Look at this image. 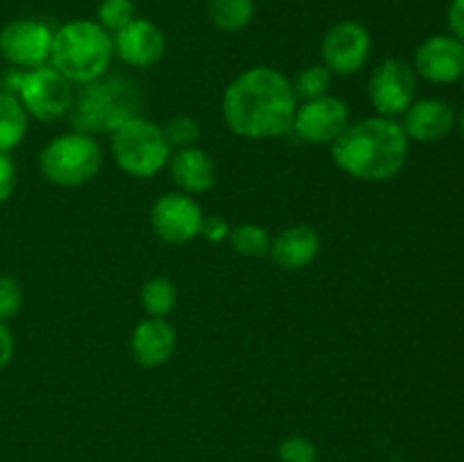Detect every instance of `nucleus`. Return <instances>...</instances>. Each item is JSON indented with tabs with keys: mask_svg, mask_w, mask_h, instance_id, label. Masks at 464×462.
I'll list each match as a JSON object with an SVG mask.
<instances>
[{
	"mask_svg": "<svg viewBox=\"0 0 464 462\" xmlns=\"http://www.w3.org/2000/svg\"><path fill=\"white\" fill-rule=\"evenodd\" d=\"M299 102L293 82L270 66H254L240 72L222 95L225 125L240 139H279L293 130Z\"/></svg>",
	"mask_w": 464,
	"mask_h": 462,
	"instance_id": "1",
	"label": "nucleus"
},
{
	"mask_svg": "<svg viewBox=\"0 0 464 462\" xmlns=\"http://www.w3.org/2000/svg\"><path fill=\"white\" fill-rule=\"evenodd\" d=\"M411 140L401 122L385 116H370L349 122L347 130L331 143L334 163L361 181H390L403 170Z\"/></svg>",
	"mask_w": 464,
	"mask_h": 462,
	"instance_id": "2",
	"label": "nucleus"
},
{
	"mask_svg": "<svg viewBox=\"0 0 464 462\" xmlns=\"http://www.w3.org/2000/svg\"><path fill=\"white\" fill-rule=\"evenodd\" d=\"M113 57V36L98 21H71L53 36L50 66L71 84H89L107 72Z\"/></svg>",
	"mask_w": 464,
	"mask_h": 462,
	"instance_id": "3",
	"label": "nucleus"
},
{
	"mask_svg": "<svg viewBox=\"0 0 464 462\" xmlns=\"http://www.w3.org/2000/svg\"><path fill=\"white\" fill-rule=\"evenodd\" d=\"M143 95L127 77H100L82 86L72 100L71 120L82 134H111L130 118L140 116Z\"/></svg>",
	"mask_w": 464,
	"mask_h": 462,
	"instance_id": "4",
	"label": "nucleus"
},
{
	"mask_svg": "<svg viewBox=\"0 0 464 462\" xmlns=\"http://www.w3.org/2000/svg\"><path fill=\"white\" fill-rule=\"evenodd\" d=\"M109 136L113 161L130 177L150 179L159 175L172 157V148L161 127L143 116L130 118Z\"/></svg>",
	"mask_w": 464,
	"mask_h": 462,
	"instance_id": "5",
	"label": "nucleus"
},
{
	"mask_svg": "<svg viewBox=\"0 0 464 462\" xmlns=\"http://www.w3.org/2000/svg\"><path fill=\"white\" fill-rule=\"evenodd\" d=\"M41 175L54 186L77 188L93 179L102 168V148L82 131H71L50 140L39 157Z\"/></svg>",
	"mask_w": 464,
	"mask_h": 462,
	"instance_id": "6",
	"label": "nucleus"
},
{
	"mask_svg": "<svg viewBox=\"0 0 464 462\" xmlns=\"http://www.w3.org/2000/svg\"><path fill=\"white\" fill-rule=\"evenodd\" d=\"M14 80V95L21 100L27 116L41 122H54L68 116L72 109V84L53 66L18 71Z\"/></svg>",
	"mask_w": 464,
	"mask_h": 462,
	"instance_id": "7",
	"label": "nucleus"
},
{
	"mask_svg": "<svg viewBox=\"0 0 464 462\" xmlns=\"http://www.w3.org/2000/svg\"><path fill=\"white\" fill-rule=\"evenodd\" d=\"M370 102L376 116L397 118L408 111L417 95V72L406 59L388 57L372 71Z\"/></svg>",
	"mask_w": 464,
	"mask_h": 462,
	"instance_id": "8",
	"label": "nucleus"
},
{
	"mask_svg": "<svg viewBox=\"0 0 464 462\" xmlns=\"http://www.w3.org/2000/svg\"><path fill=\"white\" fill-rule=\"evenodd\" d=\"M53 36L45 23L34 18H16L0 30V54L18 71H32L50 62Z\"/></svg>",
	"mask_w": 464,
	"mask_h": 462,
	"instance_id": "9",
	"label": "nucleus"
},
{
	"mask_svg": "<svg viewBox=\"0 0 464 462\" xmlns=\"http://www.w3.org/2000/svg\"><path fill=\"white\" fill-rule=\"evenodd\" d=\"M322 63L334 75L349 77L365 68L372 54V36L358 21H340L329 27L320 45Z\"/></svg>",
	"mask_w": 464,
	"mask_h": 462,
	"instance_id": "10",
	"label": "nucleus"
},
{
	"mask_svg": "<svg viewBox=\"0 0 464 462\" xmlns=\"http://www.w3.org/2000/svg\"><path fill=\"white\" fill-rule=\"evenodd\" d=\"M202 220V207L195 202V197L179 190L163 193L150 211L152 231L163 243L170 245H184L198 238Z\"/></svg>",
	"mask_w": 464,
	"mask_h": 462,
	"instance_id": "11",
	"label": "nucleus"
},
{
	"mask_svg": "<svg viewBox=\"0 0 464 462\" xmlns=\"http://www.w3.org/2000/svg\"><path fill=\"white\" fill-rule=\"evenodd\" d=\"M349 107L343 98H324L302 102L295 111L293 131L311 145H331L349 127Z\"/></svg>",
	"mask_w": 464,
	"mask_h": 462,
	"instance_id": "12",
	"label": "nucleus"
},
{
	"mask_svg": "<svg viewBox=\"0 0 464 462\" xmlns=\"http://www.w3.org/2000/svg\"><path fill=\"white\" fill-rule=\"evenodd\" d=\"M415 72L433 84H453L464 72V43L453 34H433L415 50Z\"/></svg>",
	"mask_w": 464,
	"mask_h": 462,
	"instance_id": "13",
	"label": "nucleus"
},
{
	"mask_svg": "<svg viewBox=\"0 0 464 462\" xmlns=\"http://www.w3.org/2000/svg\"><path fill=\"white\" fill-rule=\"evenodd\" d=\"M113 53L131 68H152L166 54V36L148 18H134L113 34Z\"/></svg>",
	"mask_w": 464,
	"mask_h": 462,
	"instance_id": "14",
	"label": "nucleus"
},
{
	"mask_svg": "<svg viewBox=\"0 0 464 462\" xmlns=\"http://www.w3.org/2000/svg\"><path fill=\"white\" fill-rule=\"evenodd\" d=\"M408 140L417 143H438L451 134L456 127V111L440 98H421L408 107L401 120Z\"/></svg>",
	"mask_w": 464,
	"mask_h": 462,
	"instance_id": "15",
	"label": "nucleus"
},
{
	"mask_svg": "<svg viewBox=\"0 0 464 462\" xmlns=\"http://www.w3.org/2000/svg\"><path fill=\"white\" fill-rule=\"evenodd\" d=\"M322 249V238L315 226L293 225L281 229L270 243V258L279 270L299 272L311 265Z\"/></svg>",
	"mask_w": 464,
	"mask_h": 462,
	"instance_id": "16",
	"label": "nucleus"
},
{
	"mask_svg": "<svg viewBox=\"0 0 464 462\" xmlns=\"http://www.w3.org/2000/svg\"><path fill=\"white\" fill-rule=\"evenodd\" d=\"M131 356L143 367H161L177 349V331L166 317H145L131 331Z\"/></svg>",
	"mask_w": 464,
	"mask_h": 462,
	"instance_id": "17",
	"label": "nucleus"
},
{
	"mask_svg": "<svg viewBox=\"0 0 464 462\" xmlns=\"http://www.w3.org/2000/svg\"><path fill=\"white\" fill-rule=\"evenodd\" d=\"M168 166H170L172 184L179 188V193L190 197L207 193L216 184V163L198 145L172 152Z\"/></svg>",
	"mask_w": 464,
	"mask_h": 462,
	"instance_id": "18",
	"label": "nucleus"
},
{
	"mask_svg": "<svg viewBox=\"0 0 464 462\" xmlns=\"http://www.w3.org/2000/svg\"><path fill=\"white\" fill-rule=\"evenodd\" d=\"M27 111L9 91H0V154H9L27 134Z\"/></svg>",
	"mask_w": 464,
	"mask_h": 462,
	"instance_id": "19",
	"label": "nucleus"
},
{
	"mask_svg": "<svg viewBox=\"0 0 464 462\" xmlns=\"http://www.w3.org/2000/svg\"><path fill=\"white\" fill-rule=\"evenodd\" d=\"M208 18L220 32H240L252 23L254 0H208Z\"/></svg>",
	"mask_w": 464,
	"mask_h": 462,
	"instance_id": "20",
	"label": "nucleus"
},
{
	"mask_svg": "<svg viewBox=\"0 0 464 462\" xmlns=\"http://www.w3.org/2000/svg\"><path fill=\"white\" fill-rule=\"evenodd\" d=\"M140 303L150 317H168L177 306V288L168 276H152L140 288Z\"/></svg>",
	"mask_w": 464,
	"mask_h": 462,
	"instance_id": "21",
	"label": "nucleus"
},
{
	"mask_svg": "<svg viewBox=\"0 0 464 462\" xmlns=\"http://www.w3.org/2000/svg\"><path fill=\"white\" fill-rule=\"evenodd\" d=\"M231 247L236 254L245 258H261L270 252V234L266 226L256 225V222H243V225L234 226L229 234Z\"/></svg>",
	"mask_w": 464,
	"mask_h": 462,
	"instance_id": "22",
	"label": "nucleus"
},
{
	"mask_svg": "<svg viewBox=\"0 0 464 462\" xmlns=\"http://www.w3.org/2000/svg\"><path fill=\"white\" fill-rule=\"evenodd\" d=\"M331 84H334V72L324 63H313V66H306L295 77L293 91L297 95V102H308V100L329 95Z\"/></svg>",
	"mask_w": 464,
	"mask_h": 462,
	"instance_id": "23",
	"label": "nucleus"
},
{
	"mask_svg": "<svg viewBox=\"0 0 464 462\" xmlns=\"http://www.w3.org/2000/svg\"><path fill=\"white\" fill-rule=\"evenodd\" d=\"M136 18L134 0H102L98 5V25L116 34Z\"/></svg>",
	"mask_w": 464,
	"mask_h": 462,
	"instance_id": "24",
	"label": "nucleus"
},
{
	"mask_svg": "<svg viewBox=\"0 0 464 462\" xmlns=\"http://www.w3.org/2000/svg\"><path fill=\"white\" fill-rule=\"evenodd\" d=\"M161 130H163V136H166V140L170 143V148H177V149L193 148V145H198L199 134H202V130H199V122L195 120L193 116H186V113L170 118V120H168Z\"/></svg>",
	"mask_w": 464,
	"mask_h": 462,
	"instance_id": "25",
	"label": "nucleus"
},
{
	"mask_svg": "<svg viewBox=\"0 0 464 462\" xmlns=\"http://www.w3.org/2000/svg\"><path fill=\"white\" fill-rule=\"evenodd\" d=\"M276 457H279V462H320L317 460V447L302 435L285 438L276 448Z\"/></svg>",
	"mask_w": 464,
	"mask_h": 462,
	"instance_id": "26",
	"label": "nucleus"
},
{
	"mask_svg": "<svg viewBox=\"0 0 464 462\" xmlns=\"http://www.w3.org/2000/svg\"><path fill=\"white\" fill-rule=\"evenodd\" d=\"M23 306V290L12 276H0V322L18 315Z\"/></svg>",
	"mask_w": 464,
	"mask_h": 462,
	"instance_id": "27",
	"label": "nucleus"
},
{
	"mask_svg": "<svg viewBox=\"0 0 464 462\" xmlns=\"http://www.w3.org/2000/svg\"><path fill=\"white\" fill-rule=\"evenodd\" d=\"M231 226L229 222L222 216H204L202 226H199V236L208 243H222V240L229 238Z\"/></svg>",
	"mask_w": 464,
	"mask_h": 462,
	"instance_id": "28",
	"label": "nucleus"
},
{
	"mask_svg": "<svg viewBox=\"0 0 464 462\" xmlns=\"http://www.w3.org/2000/svg\"><path fill=\"white\" fill-rule=\"evenodd\" d=\"M16 188V166L9 154H0V204L7 202Z\"/></svg>",
	"mask_w": 464,
	"mask_h": 462,
	"instance_id": "29",
	"label": "nucleus"
},
{
	"mask_svg": "<svg viewBox=\"0 0 464 462\" xmlns=\"http://www.w3.org/2000/svg\"><path fill=\"white\" fill-rule=\"evenodd\" d=\"M449 27L451 34L464 43V0H451L449 5Z\"/></svg>",
	"mask_w": 464,
	"mask_h": 462,
	"instance_id": "30",
	"label": "nucleus"
},
{
	"mask_svg": "<svg viewBox=\"0 0 464 462\" xmlns=\"http://www.w3.org/2000/svg\"><path fill=\"white\" fill-rule=\"evenodd\" d=\"M14 356V335L5 322H0V371L9 365Z\"/></svg>",
	"mask_w": 464,
	"mask_h": 462,
	"instance_id": "31",
	"label": "nucleus"
},
{
	"mask_svg": "<svg viewBox=\"0 0 464 462\" xmlns=\"http://www.w3.org/2000/svg\"><path fill=\"white\" fill-rule=\"evenodd\" d=\"M458 130H460V134H462V139H464V109L460 111V116H458Z\"/></svg>",
	"mask_w": 464,
	"mask_h": 462,
	"instance_id": "32",
	"label": "nucleus"
},
{
	"mask_svg": "<svg viewBox=\"0 0 464 462\" xmlns=\"http://www.w3.org/2000/svg\"><path fill=\"white\" fill-rule=\"evenodd\" d=\"M458 82H460V84L464 86V72H462V77H460V80H458Z\"/></svg>",
	"mask_w": 464,
	"mask_h": 462,
	"instance_id": "33",
	"label": "nucleus"
},
{
	"mask_svg": "<svg viewBox=\"0 0 464 462\" xmlns=\"http://www.w3.org/2000/svg\"><path fill=\"white\" fill-rule=\"evenodd\" d=\"M392 462H406V460H401V457H397V460H392Z\"/></svg>",
	"mask_w": 464,
	"mask_h": 462,
	"instance_id": "34",
	"label": "nucleus"
}]
</instances>
